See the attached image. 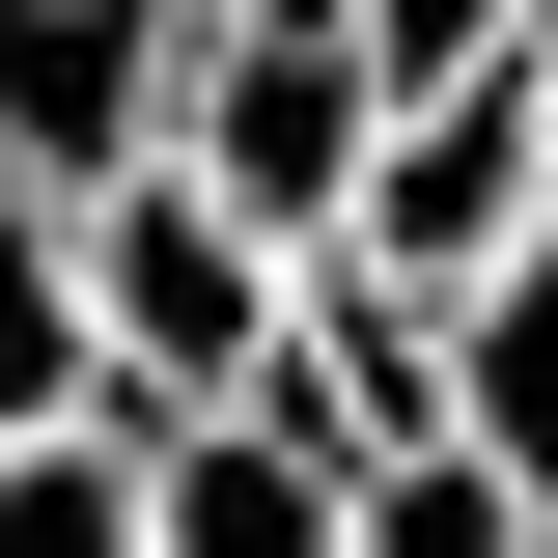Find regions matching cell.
Here are the masks:
<instances>
[{"mask_svg": "<svg viewBox=\"0 0 558 558\" xmlns=\"http://www.w3.org/2000/svg\"><path fill=\"white\" fill-rule=\"evenodd\" d=\"M279 307H307V252L223 223L196 168H112V196H84V363H112V418H223L279 363Z\"/></svg>", "mask_w": 558, "mask_h": 558, "instance_id": "obj_1", "label": "cell"}, {"mask_svg": "<svg viewBox=\"0 0 558 558\" xmlns=\"http://www.w3.org/2000/svg\"><path fill=\"white\" fill-rule=\"evenodd\" d=\"M363 140H391V84H363V28H336V0H196V84H168V168H196L223 223L336 252Z\"/></svg>", "mask_w": 558, "mask_h": 558, "instance_id": "obj_2", "label": "cell"}, {"mask_svg": "<svg viewBox=\"0 0 558 558\" xmlns=\"http://www.w3.org/2000/svg\"><path fill=\"white\" fill-rule=\"evenodd\" d=\"M336 252H363V279H418V307H475L502 252H558V28H531L502 84H418V112L363 140Z\"/></svg>", "mask_w": 558, "mask_h": 558, "instance_id": "obj_3", "label": "cell"}, {"mask_svg": "<svg viewBox=\"0 0 558 558\" xmlns=\"http://www.w3.org/2000/svg\"><path fill=\"white\" fill-rule=\"evenodd\" d=\"M168 84H196V0H0V196H112L168 168Z\"/></svg>", "mask_w": 558, "mask_h": 558, "instance_id": "obj_4", "label": "cell"}, {"mask_svg": "<svg viewBox=\"0 0 558 558\" xmlns=\"http://www.w3.org/2000/svg\"><path fill=\"white\" fill-rule=\"evenodd\" d=\"M223 418H279L307 475H391V447H447V307L363 279V252H307V307H279V363H252Z\"/></svg>", "mask_w": 558, "mask_h": 558, "instance_id": "obj_5", "label": "cell"}, {"mask_svg": "<svg viewBox=\"0 0 558 558\" xmlns=\"http://www.w3.org/2000/svg\"><path fill=\"white\" fill-rule=\"evenodd\" d=\"M140 558H336V475L279 418H168L140 447Z\"/></svg>", "mask_w": 558, "mask_h": 558, "instance_id": "obj_6", "label": "cell"}, {"mask_svg": "<svg viewBox=\"0 0 558 558\" xmlns=\"http://www.w3.org/2000/svg\"><path fill=\"white\" fill-rule=\"evenodd\" d=\"M447 447H475V475L558 531V252H502L475 307H447Z\"/></svg>", "mask_w": 558, "mask_h": 558, "instance_id": "obj_7", "label": "cell"}, {"mask_svg": "<svg viewBox=\"0 0 558 558\" xmlns=\"http://www.w3.org/2000/svg\"><path fill=\"white\" fill-rule=\"evenodd\" d=\"M28 418H112V363H84V223L57 196H0V447Z\"/></svg>", "mask_w": 558, "mask_h": 558, "instance_id": "obj_8", "label": "cell"}, {"mask_svg": "<svg viewBox=\"0 0 558 558\" xmlns=\"http://www.w3.org/2000/svg\"><path fill=\"white\" fill-rule=\"evenodd\" d=\"M140 447L168 418H28L0 447V558H140Z\"/></svg>", "mask_w": 558, "mask_h": 558, "instance_id": "obj_9", "label": "cell"}, {"mask_svg": "<svg viewBox=\"0 0 558 558\" xmlns=\"http://www.w3.org/2000/svg\"><path fill=\"white\" fill-rule=\"evenodd\" d=\"M336 558H558V531L475 475V447H391V475H336Z\"/></svg>", "mask_w": 558, "mask_h": 558, "instance_id": "obj_10", "label": "cell"}, {"mask_svg": "<svg viewBox=\"0 0 558 558\" xmlns=\"http://www.w3.org/2000/svg\"><path fill=\"white\" fill-rule=\"evenodd\" d=\"M336 28H363V84L418 112V84H502V57L558 28V0H336Z\"/></svg>", "mask_w": 558, "mask_h": 558, "instance_id": "obj_11", "label": "cell"}]
</instances>
